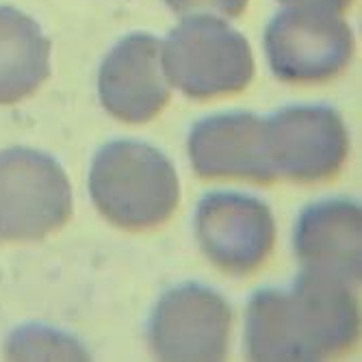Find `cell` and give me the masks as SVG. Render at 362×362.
<instances>
[{"label": "cell", "instance_id": "1", "mask_svg": "<svg viewBox=\"0 0 362 362\" xmlns=\"http://www.w3.org/2000/svg\"><path fill=\"white\" fill-rule=\"evenodd\" d=\"M358 337V298L327 276L302 272L291 288H262L247 306L252 360H330L351 351Z\"/></svg>", "mask_w": 362, "mask_h": 362}, {"label": "cell", "instance_id": "2", "mask_svg": "<svg viewBox=\"0 0 362 362\" xmlns=\"http://www.w3.org/2000/svg\"><path fill=\"white\" fill-rule=\"evenodd\" d=\"M89 193L111 223L144 233L165 223L178 202L180 185L172 160L141 141H111L95 154Z\"/></svg>", "mask_w": 362, "mask_h": 362}, {"label": "cell", "instance_id": "3", "mask_svg": "<svg viewBox=\"0 0 362 362\" xmlns=\"http://www.w3.org/2000/svg\"><path fill=\"white\" fill-rule=\"evenodd\" d=\"M70 215V180L52 156L30 148L0 152V241L44 239Z\"/></svg>", "mask_w": 362, "mask_h": 362}, {"label": "cell", "instance_id": "4", "mask_svg": "<svg viewBox=\"0 0 362 362\" xmlns=\"http://www.w3.org/2000/svg\"><path fill=\"white\" fill-rule=\"evenodd\" d=\"M262 144L274 180L300 185L334 178L349 150L347 128L330 107H286L262 117Z\"/></svg>", "mask_w": 362, "mask_h": 362}, {"label": "cell", "instance_id": "5", "mask_svg": "<svg viewBox=\"0 0 362 362\" xmlns=\"http://www.w3.org/2000/svg\"><path fill=\"white\" fill-rule=\"evenodd\" d=\"M195 235L204 256L233 276H250L269 260L276 243L272 209L252 195L215 191L202 197Z\"/></svg>", "mask_w": 362, "mask_h": 362}, {"label": "cell", "instance_id": "6", "mask_svg": "<svg viewBox=\"0 0 362 362\" xmlns=\"http://www.w3.org/2000/svg\"><path fill=\"white\" fill-rule=\"evenodd\" d=\"M233 310L204 284L170 288L150 317V347L160 360H223L228 354Z\"/></svg>", "mask_w": 362, "mask_h": 362}, {"label": "cell", "instance_id": "7", "mask_svg": "<svg viewBox=\"0 0 362 362\" xmlns=\"http://www.w3.org/2000/svg\"><path fill=\"white\" fill-rule=\"evenodd\" d=\"M170 81L193 100L243 91L254 74L247 44L219 24H191L170 42Z\"/></svg>", "mask_w": 362, "mask_h": 362}, {"label": "cell", "instance_id": "8", "mask_svg": "<svg viewBox=\"0 0 362 362\" xmlns=\"http://www.w3.org/2000/svg\"><path fill=\"white\" fill-rule=\"evenodd\" d=\"M272 70L286 83H323L334 78L351 57V37L334 18L286 11L267 30Z\"/></svg>", "mask_w": 362, "mask_h": 362}, {"label": "cell", "instance_id": "9", "mask_svg": "<svg viewBox=\"0 0 362 362\" xmlns=\"http://www.w3.org/2000/svg\"><path fill=\"white\" fill-rule=\"evenodd\" d=\"M187 148L195 174L204 180L276 182L265 160L262 117L254 113L204 117L193 126Z\"/></svg>", "mask_w": 362, "mask_h": 362}, {"label": "cell", "instance_id": "10", "mask_svg": "<svg viewBox=\"0 0 362 362\" xmlns=\"http://www.w3.org/2000/svg\"><path fill=\"white\" fill-rule=\"evenodd\" d=\"M360 204L345 197L306 206L295 223L293 245L302 272L334 278L349 286L360 282Z\"/></svg>", "mask_w": 362, "mask_h": 362}, {"label": "cell", "instance_id": "11", "mask_svg": "<svg viewBox=\"0 0 362 362\" xmlns=\"http://www.w3.org/2000/svg\"><path fill=\"white\" fill-rule=\"evenodd\" d=\"M156 44L133 37L119 44L100 70V103L119 122L144 124L170 103V85L160 74Z\"/></svg>", "mask_w": 362, "mask_h": 362}, {"label": "cell", "instance_id": "12", "mask_svg": "<svg viewBox=\"0 0 362 362\" xmlns=\"http://www.w3.org/2000/svg\"><path fill=\"white\" fill-rule=\"evenodd\" d=\"M48 52L35 22L0 7V105L24 100L48 78Z\"/></svg>", "mask_w": 362, "mask_h": 362}, {"label": "cell", "instance_id": "13", "mask_svg": "<svg viewBox=\"0 0 362 362\" xmlns=\"http://www.w3.org/2000/svg\"><path fill=\"white\" fill-rule=\"evenodd\" d=\"M168 3L174 9H189V7H197V5H213L219 7L228 13H239V9L243 7L245 0H168Z\"/></svg>", "mask_w": 362, "mask_h": 362}, {"label": "cell", "instance_id": "14", "mask_svg": "<svg viewBox=\"0 0 362 362\" xmlns=\"http://www.w3.org/2000/svg\"><path fill=\"white\" fill-rule=\"evenodd\" d=\"M330 3H339L341 5V3H345V0H330Z\"/></svg>", "mask_w": 362, "mask_h": 362}]
</instances>
